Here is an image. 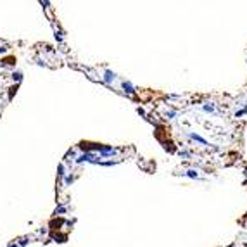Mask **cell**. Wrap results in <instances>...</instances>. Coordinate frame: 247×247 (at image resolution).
<instances>
[{
    "mask_svg": "<svg viewBox=\"0 0 247 247\" xmlns=\"http://www.w3.org/2000/svg\"><path fill=\"white\" fill-rule=\"evenodd\" d=\"M188 136L192 138V140H195V142H199V144H202V145H207V142L202 138V136H199V135H195V133H188Z\"/></svg>",
    "mask_w": 247,
    "mask_h": 247,
    "instance_id": "1",
    "label": "cell"
},
{
    "mask_svg": "<svg viewBox=\"0 0 247 247\" xmlns=\"http://www.w3.org/2000/svg\"><path fill=\"white\" fill-rule=\"evenodd\" d=\"M123 88H124V92H128V93H133V87L130 85V83L124 81V83H123Z\"/></svg>",
    "mask_w": 247,
    "mask_h": 247,
    "instance_id": "2",
    "label": "cell"
},
{
    "mask_svg": "<svg viewBox=\"0 0 247 247\" xmlns=\"http://www.w3.org/2000/svg\"><path fill=\"white\" fill-rule=\"evenodd\" d=\"M106 80H107V81H112V80H114V73H111V71H106Z\"/></svg>",
    "mask_w": 247,
    "mask_h": 247,
    "instance_id": "3",
    "label": "cell"
},
{
    "mask_svg": "<svg viewBox=\"0 0 247 247\" xmlns=\"http://www.w3.org/2000/svg\"><path fill=\"white\" fill-rule=\"evenodd\" d=\"M204 111H206V112H213V111H214V106H213V104H209V106H204Z\"/></svg>",
    "mask_w": 247,
    "mask_h": 247,
    "instance_id": "4",
    "label": "cell"
},
{
    "mask_svg": "<svg viewBox=\"0 0 247 247\" xmlns=\"http://www.w3.org/2000/svg\"><path fill=\"white\" fill-rule=\"evenodd\" d=\"M187 176H190V178H199V175L195 173V171H187Z\"/></svg>",
    "mask_w": 247,
    "mask_h": 247,
    "instance_id": "5",
    "label": "cell"
}]
</instances>
